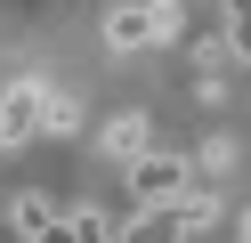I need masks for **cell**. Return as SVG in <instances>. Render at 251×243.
Masks as SVG:
<instances>
[{
	"label": "cell",
	"instance_id": "obj_1",
	"mask_svg": "<svg viewBox=\"0 0 251 243\" xmlns=\"http://www.w3.org/2000/svg\"><path fill=\"white\" fill-rule=\"evenodd\" d=\"M186 187H195V170H186L178 146H146L130 162V203H178Z\"/></svg>",
	"mask_w": 251,
	"mask_h": 243
},
{
	"label": "cell",
	"instance_id": "obj_8",
	"mask_svg": "<svg viewBox=\"0 0 251 243\" xmlns=\"http://www.w3.org/2000/svg\"><path fill=\"white\" fill-rule=\"evenodd\" d=\"M41 130H57V138H73V130H81V106H73L65 89H41Z\"/></svg>",
	"mask_w": 251,
	"mask_h": 243
},
{
	"label": "cell",
	"instance_id": "obj_3",
	"mask_svg": "<svg viewBox=\"0 0 251 243\" xmlns=\"http://www.w3.org/2000/svg\"><path fill=\"white\" fill-rule=\"evenodd\" d=\"M146 146H162V138H154V122H146V113H114V122L98 130V154H105V162H122V170H130V162L146 154Z\"/></svg>",
	"mask_w": 251,
	"mask_h": 243
},
{
	"label": "cell",
	"instance_id": "obj_5",
	"mask_svg": "<svg viewBox=\"0 0 251 243\" xmlns=\"http://www.w3.org/2000/svg\"><path fill=\"white\" fill-rule=\"evenodd\" d=\"M114 243H186V227L170 219V203H138L130 219L114 227Z\"/></svg>",
	"mask_w": 251,
	"mask_h": 243
},
{
	"label": "cell",
	"instance_id": "obj_6",
	"mask_svg": "<svg viewBox=\"0 0 251 243\" xmlns=\"http://www.w3.org/2000/svg\"><path fill=\"white\" fill-rule=\"evenodd\" d=\"M105 41L114 49H162V32H154V16L138 0H122V8H105Z\"/></svg>",
	"mask_w": 251,
	"mask_h": 243
},
{
	"label": "cell",
	"instance_id": "obj_9",
	"mask_svg": "<svg viewBox=\"0 0 251 243\" xmlns=\"http://www.w3.org/2000/svg\"><path fill=\"white\" fill-rule=\"evenodd\" d=\"M138 8L154 16V32H162V41H178V32H186V0H138Z\"/></svg>",
	"mask_w": 251,
	"mask_h": 243
},
{
	"label": "cell",
	"instance_id": "obj_7",
	"mask_svg": "<svg viewBox=\"0 0 251 243\" xmlns=\"http://www.w3.org/2000/svg\"><path fill=\"white\" fill-rule=\"evenodd\" d=\"M49 243H114V219H105L98 203H73V211H57Z\"/></svg>",
	"mask_w": 251,
	"mask_h": 243
},
{
	"label": "cell",
	"instance_id": "obj_11",
	"mask_svg": "<svg viewBox=\"0 0 251 243\" xmlns=\"http://www.w3.org/2000/svg\"><path fill=\"white\" fill-rule=\"evenodd\" d=\"M211 8H227V0H211Z\"/></svg>",
	"mask_w": 251,
	"mask_h": 243
},
{
	"label": "cell",
	"instance_id": "obj_10",
	"mask_svg": "<svg viewBox=\"0 0 251 243\" xmlns=\"http://www.w3.org/2000/svg\"><path fill=\"white\" fill-rule=\"evenodd\" d=\"M186 170H202V178H219V170H235V138H211L202 154H186Z\"/></svg>",
	"mask_w": 251,
	"mask_h": 243
},
{
	"label": "cell",
	"instance_id": "obj_2",
	"mask_svg": "<svg viewBox=\"0 0 251 243\" xmlns=\"http://www.w3.org/2000/svg\"><path fill=\"white\" fill-rule=\"evenodd\" d=\"M41 89L49 81L41 73H25V81H8V97H0V146H25L41 130Z\"/></svg>",
	"mask_w": 251,
	"mask_h": 243
},
{
	"label": "cell",
	"instance_id": "obj_4",
	"mask_svg": "<svg viewBox=\"0 0 251 243\" xmlns=\"http://www.w3.org/2000/svg\"><path fill=\"white\" fill-rule=\"evenodd\" d=\"M57 194H41V187H25L17 203H8V227H17V243H49V227H57Z\"/></svg>",
	"mask_w": 251,
	"mask_h": 243
}]
</instances>
